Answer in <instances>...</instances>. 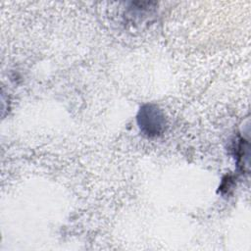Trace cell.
I'll list each match as a JSON object with an SVG mask.
<instances>
[{
	"label": "cell",
	"mask_w": 251,
	"mask_h": 251,
	"mask_svg": "<svg viewBox=\"0 0 251 251\" xmlns=\"http://www.w3.org/2000/svg\"><path fill=\"white\" fill-rule=\"evenodd\" d=\"M140 129L148 136L160 134L165 126V118L162 111L155 105L143 106L137 116Z\"/></svg>",
	"instance_id": "6da1fadb"
}]
</instances>
